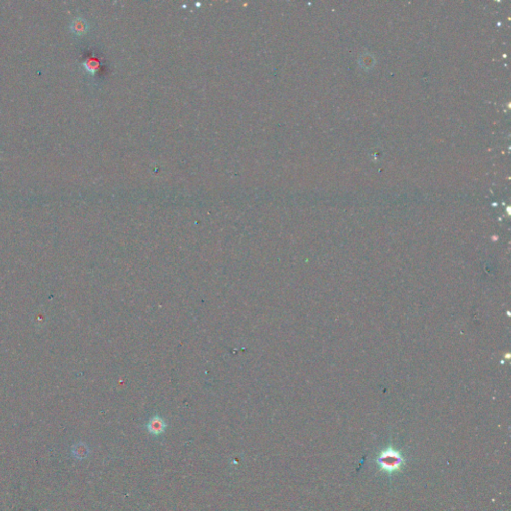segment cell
Here are the masks:
<instances>
[{
  "mask_svg": "<svg viewBox=\"0 0 511 511\" xmlns=\"http://www.w3.org/2000/svg\"><path fill=\"white\" fill-rule=\"evenodd\" d=\"M378 463L382 467V468L387 469V470H394V469H397L398 467H400V464L402 463V459H401V456L399 453H397L393 450L392 451L388 450V451L384 452L382 455H380Z\"/></svg>",
  "mask_w": 511,
  "mask_h": 511,
  "instance_id": "obj_1",
  "label": "cell"
},
{
  "mask_svg": "<svg viewBox=\"0 0 511 511\" xmlns=\"http://www.w3.org/2000/svg\"><path fill=\"white\" fill-rule=\"evenodd\" d=\"M82 66L84 67L86 69V71H88L91 74H94L96 69H97V62L94 60V59H91V58H87L85 61L82 62Z\"/></svg>",
  "mask_w": 511,
  "mask_h": 511,
  "instance_id": "obj_4",
  "label": "cell"
},
{
  "mask_svg": "<svg viewBox=\"0 0 511 511\" xmlns=\"http://www.w3.org/2000/svg\"><path fill=\"white\" fill-rule=\"evenodd\" d=\"M70 28L74 34L82 35V34L86 33L87 28H88V23L82 17H77V18L73 19V21L71 22V25H70Z\"/></svg>",
  "mask_w": 511,
  "mask_h": 511,
  "instance_id": "obj_3",
  "label": "cell"
},
{
  "mask_svg": "<svg viewBox=\"0 0 511 511\" xmlns=\"http://www.w3.org/2000/svg\"><path fill=\"white\" fill-rule=\"evenodd\" d=\"M165 428H166V423L161 418L154 417L148 422V430L152 434H155V435L161 434L164 432Z\"/></svg>",
  "mask_w": 511,
  "mask_h": 511,
  "instance_id": "obj_2",
  "label": "cell"
}]
</instances>
